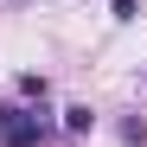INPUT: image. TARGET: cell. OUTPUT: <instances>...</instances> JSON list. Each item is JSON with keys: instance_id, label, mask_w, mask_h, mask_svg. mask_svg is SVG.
I'll return each instance as SVG.
<instances>
[{"instance_id": "6da1fadb", "label": "cell", "mask_w": 147, "mask_h": 147, "mask_svg": "<svg viewBox=\"0 0 147 147\" xmlns=\"http://www.w3.org/2000/svg\"><path fill=\"white\" fill-rule=\"evenodd\" d=\"M51 141V115L45 109H19L7 121V134H0V147H45Z\"/></svg>"}, {"instance_id": "7a4b0ae2", "label": "cell", "mask_w": 147, "mask_h": 147, "mask_svg": "<svg viewBox=\"0 0 147 147\" xmlns=\"http://www.w3.org/2000/svg\"><path fill=\"white\" fill-rule=\"evenodd\" d=\"M90 128H96V109L90 102H70L64 109V134H90Z\"/></svg>"}, {"instance_id": "3957f363", "label": "cell", "mask_w": 147, "mask_h": 147, "mask_svg": "<svg viewBox=\"0 0 147 147\" xmlns=\"http://www.w3.org/2000/svg\"><path fill=\"white\" fill-rule=\"evenodd\" d=\"M45 90H51V83H45L38 70H26V77H19V96H38V102H45Z\"/></svg>"}, {"instance_id": "277c9868", "label": "cell", "mask_w": 147, "mask_h": 147, "mask_svg": "<svg viewBox=\"0 0 147 147\" xmlns=\"http://www.w3.org/2000/svg\"><path fill=\"white\" fill-rule=\"evenodd\" d=\"M109 13L121 19V26H128V19H141V0H109Z\"/></svg>"}, {"instance_id": "5b68a950", "label": "cell", "mask_w": 147, "mask_h": 147, "mask_svg": "<svg viewBox=\"0 0 147 147\" xmlns=\"http://www.w3.org/2000/svg\"><path fill=\"white\" fill-rule=\"evenodd\" d=\"M13 115H19V109H13V102H0V134H7V121H13Z\"/></svg>"}]
</instances>
